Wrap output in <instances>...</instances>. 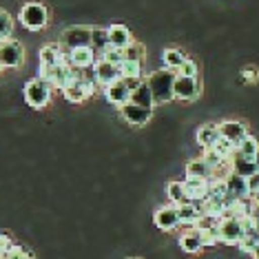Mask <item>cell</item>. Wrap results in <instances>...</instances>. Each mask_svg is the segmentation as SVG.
<instances>
[{
	"label": "cell",
	"instance_id": "6da1fadb",
	"mask_svg": "<svg viewBox=\"0 0 259 259\" xmlns=\"http://www.w3.org/2000/svg\"><path fill=\"white\" fill-rule=\"evenodd\" d=\"M175 71L170 69H157L146 75V84L151 89L153 102L155 104H166L173 100V82H175Z\"/></svg>",
	"mask_w": 259,
	"mask_h": 259
},
{
	"label": "cell",
	"instance_id": "7a4b0ae2",
	"mask_svg": "<svg viewBox=\"0 0 259 259\" xmlns=\"http://www.w3.org/2000/svg\"><path fill=\"white\" fill-rule=\"evenodd\" d=\"M18 18L22 22V27L29 29V31H40L49 22V11L40 3H27V5H22Z\"/></svg>",
	"mask_w": 259,
	"mask_h": 259
},
{
	"label": "cell",
	"instance_id": "3957f363",
	"mask_svg": "<svg viewBox=\"0 0 259 259\" xmlns=\"http://www.w3.org/2000/svg\"><path fill=\"white\" fill-rule=\"evenodd\" d=\"M25 100L29 107L33 109H45L51 102V84H47L45 80H29L25 84Z\"/></svg>",
	"mask_w": 259,
	"mask_h": 259
},
{
	"label": "cell",
	"instance_id": "277c9868",
	"mask_svg": "<svg viewBox=\"0 0 259 259\" xmlns=\"http://www.w3.org/2000/svg\"><path fill=\"white\" fill-rule=\"evenodd\" d=\"M25 60V49L18 40L3 38L0 40V64L3 69H18Z\"/></svg>",
	"mask_w": 259,
	"mask_h": 259
},
{
	"label": "cell",
	"instance_id": "5b68a950",
	"mask_svg": "<svg viewBox=\"0 0 259 259\" xmlns=\"http://www.w3.org/2000/svg\"><path fill=\"white\" fill-rule=\"evenodd\" d=\"M62 93H64V98H67L69 102H84V100H89L93 93H96V82L89 80V78L73 80V82H69V84L64 87Z\"/></svg>",
	"mask_w": 259,
	"mask_h": 259
},
{
	"label": "cell",
	"instance_id": "8992f818",
	"mask_svg": "<svg viewBox=\"0 0 259 259\" xmlns=\"http://www.w3.org/2000/svg\"><path fill=\"white\" fill-rule=\"evenodd\" d=\"M62 47L71 49H82V47H91V27H69L62 31L60 38Z\"/></svg>",
	"mask_w": 259,
	"mask_h": 259
},
{
	"label": "cell",
	"instance_id": "52a82bcc",
	"mask_svg": "<svg viewBox=\"0 0 259 259\" xmlns=\"http://www.w3.org/2000/svg\"><path fill=\"white\" fill-rule=\"evenodd\" d=\"M197 96H199V82H197V78L175 75V82H173V100L193 102Z\"/></svg>",
	"mask_w": 259,
	"mask_h": 259
},
{
	"label": "cell",
	"instance_id": "ba28073f",
	"mask_svg": "<svg viewBox=\"0 0 259 259\" xmlns=\"http://www.w3.org/2000/svg\"><path fill=\"white\" fill-rule=\"evenodd\" d=\"M120 115H122V120L128 122L131 126H144L146 122L151 120V115H153V109H146V107H140V104H133V102H126V104H122L120 109Z\"/></svg>",
	"mask_w": 259,
	"mask_h": 259
},
{
	"label": "cell",
	"instance_id": "9c48e42d",
	"mask_svg": "<svg viewBox=\"0 0 259 259\" xmlns=\"http://www.w3.org/2000/svg\"><path fill=\"white\" fill-rule=\"evenodd\" d=\"M224 164H228V173L241 175V178H246V180L259 170V157H257V160H248V157H241L239 153L231 155Z\"/></svg>",
	"mask_w": 259,
	"mask_h": 259
},
{
	"label": "cell",
	"instance_id": "30bf717a",
	"mask_svg": "<svg viewBox=\"0 0 259 259\" xmlns=\"http://www.w3.org/2000/svg\"><path fill=\"white\" fill-rule=\"evenodd\" d=\"M217 226H220V239L224 244H239V239L244 237L241 222L235 220V217H222L217 222Z\"/></svg>",
	"mask_w": 259,
	"mask_h": 259
},
{
	"label": "cell",
	"instance_id": "8fae6325",
	"mask_svg": "<svg viewBox=\"0 0 259 259\" xmlns=\"http://www.w3.org/2000/svg\"><path fill=\"white\" fill-rule=\"evenodd\" d=\"M217 128H220L222 138L228 140V142H233L235 146L248 135V126H246V122H241V120H224L217 124Z\"/></svg>",
	"mask_w": 259,
	"mask_h": 259
},
{
	"label": "cell",
	"instance_id": "7c38bea8",
	"mask_svg": "<svg viewBox=\"0 0 259 259\" xmlns=\"http://www.w3.org/2000/svg\"><path fill=\"white\" fill-rule=\"evenodd\" d=\"M153 222H155V226L160 228V231H164V233L175 231V228L180 226L178 206L166 204V206H162V208H157V210H155V215H153Z\"/></svg>",
	"mask_w": 259,
	"mask_h": 259
},
{
	"label": "cell",
	"instance_id": "4fadbf2b",
	"mask_svg": "<svg viewBox=\"0 0 259 259\" xmlns=\"http://www.w3.org/2000/svg\"><path fill=\"white\" fill-rule=\"evenodd\" d=\"M115 80H120V67L104 60H96V64H93V82H98L100 87H109Z\"/></svg>",
	"mask_w": 259,
	"mask_h": 259
},
{
	"label": "cell",
	"instance_id": "5bb4252c",
	"mask_svg": "<svg viewBox=\"0 0 259 259\" xmlns=\"http://www.w3.org/2000/svg\"><path fill=\"white\" fill-rule=\"evenodd\" d=\"M104 98H107L111 104H115V107L120 109L122 104H126L128 100H131V89H128L126 82L120 78V80L111 82L109 87H104Z\"/></svg>",
	"mask_w": 259,
	"mask_h": 259
},
{
	"label": "cell",
	"instance_id": "9a60e30c",
	"mask_svg": "<svg viewBox=\"0 0 259 259\" xmlns=\"http://www.w3.org/2000/svg\"><path fill=\"white\" fill-rule=\"evenodd\" d=\"M69 64V58L64 56L60 45H45L40 49V67H56V64Z\"/></svg>",
	"mask_w": 259,
	"mask_h": 259
},
{
	"label": "cell",
	"instance_id": "2e32d148",
	"mask_svg": "<svg viewBox=\"0 0 259 259\" xmlns=\"http://www.w3.org/2000/svg\"><path fill=\"white\" fill-rule=\"evenodd\" d=\"M69 64L75 69H89L96 64V51L91 47H82V49H71L67 54Z\"/></svg>",
	"mask_w": 259,
	"mask_h": 259
},
{
	"label": "cell",
	"instance_id": "e0dca14e",
	"mask_svg": "<svg viewBox=\"0 0 259 259\" xmlns=\"http://www.w3.org/2000/svg\"><path fill=\"white\" fill-rule=\"evenodd\" d=\"M184 191L188 195V202H202L208 197V180H197V178H186L184 180Z\"/></svg>",
	"mask_w": 259,
	"mask_h": 259
},
{
	"label": "cell",
	"instance_id": "ac0fdd59",
	"mask_svg": "<svg viewBox=\"0 0 259 259\" xmlns=\"http://www.w3.org/2000/svg\"><path fill=\"white\" fill-rule=\"evenodd\" d=\"M180 246L184 252H188V255H197V252L204 248L202 233H199L197 228H186V231L180 235Z\"/></svg>",
	"mask_w": 259,
	"mask_h": 259
},
{
	"label": "cell",
	"instance_id": "d6986e66",
	"mask_svg": "<svg viewBox=\"0 0 259 259\" xmlns=\"http://www.w3.org/2000/svg\"><path fill=\"white\" fill-rule=\"evenodd\" d=\"M178 217H180V224H184L186 228H195L197 222L202 220L204 215L195 202H186V204L178 206Z\"/></svg>",
	"mask_w": 259,
	"mask_h": 259
},
{
	"label": "cell",
	"instance_id": "ffe728a7",
	"mask_svg": "<svg viewBox=\"0 0 259 259\" xmlns=\"http://www.w3.org/2000/svg\"><path fill=\"white\" fill-rule=\"evenodd\" d=\"M224 182H226V188H228V193H231L233 197H237V199H250L248 182H246V178H241V175H235V173H228L226 178H224Z\"/></svg>",
	"mask_w": 259,
	"mask_h": 259
},
{
	"label": "cell",
	"instance_id": "44dd1931",
	"mask_svg": "<svg viewBox=\"0 0 259 259\" xmlns=\"http://www.w3.org/2000/svg\"><path fill=\"white\" fill-rule=\"evenodd\" d=\"M107 31H109V45H111V47H117V49H126V47L133 42L131 31H128V27H124V25H111Z\"/></svg>",
	"mask_w": 259,
	"mask_h": 259
},
{
	"label": "cell",
	"instance_id": "7402d4cb",
	"mask_svg": "<svg viewBox=\"0 0 259 259\" xmlns=\"http://www.w3.org/2000/svg\"><path fill=\"white\" fill-rule=\"evenodd\" d=\"M188 60L186 54L178 47H166V49L162 51V62H164V69H170V71L178 73L182 69V64Z\"/></svg>",
	"mask_w": 259,
	"mask_h": 259
},
{
	"label": "cell",
	"instance_id": "603a6c76",
	"mask_svg": "<svg viewBox=\"0 0 259 259\" xmlns=\"http://www.w3.org/2000/svg\"><path fill=\"white\" fill-rule=\"evenodd\" d=\"M220 138H222L220 128H217V124H210V122L202 124L197 128V133H195V140H197V144L202 146V149H210V146H215V142Z\"/></svg>",
	"mask_w": 259,
	"mask_h": 259
},
{
	"label": "cell",
	"instance_id": "cb8c5ba5",
	"mask_svg": "<svg viewBox=\"0 0 259 259\" xmlns=\"http://www.w3.org/2000/svg\"><path fill=\"white\" fill-rule=\"evenodd\" d=\"M128 102L133 104H140V107H146V109H153L155 107V102H153V96H151V89L149 84H146V80H142L138 87L131 91V100Z\"/></svg>",
	"mask_w": 259,
	"mask_h": 259
},
{
	"label": "cell",
	"instance_id": "d4e9b609",
	"mask_svg": "<svg viewBox=\"0 0 259 259\" xmlns=\"http://www.w3.org/2000/svg\"><path fill=\"white\" fill-rule=\"evenodd\" d=\"M186 178H197V180H210L213 178V170L204 164L202 157H195L186 164Z\"/></svg>",
	"mask_w": 259,
	"mask_h": 259
},
{
	"label": "cell",
	"instance_id": "484cf974",
	"mask_svg": "<svg viewBox=\"0 0 259 259\" xmlns=\"http://www.w3.org/2000/svg\"><path fill=\"white\" fill-rule=\"evenodd\" d=\"M237 153L241 157H248V160H257L259 157V140L255 138V135H246L244 140L237 144Z\"/></svg>",
	"mask_w": 259,
	"mask_h": 259
},
{
	"label": "cell",
	"instance_id": "4316f807",
	"mask_svg": "<svg viewBox=\"0 0 259 259\" xmlns=\"http://www.w3.org/2000/svg\"><path fill=\"white\" fill-rule=\"evenodd\" d=\"M166 197H168V202L173 206L186 204L188 195L184 191V182H168V184H166Z\"/></svg>",
	"mask_w": 259,
	"mask_h": 259
},
{
	"label": "cell",
	"instance_id": "83f0119b",
	"mask_svg": "<svg viewBox=\"0 0 259 259\" xmlns=\"http://www.w3.org/2000/svg\"><path fill=\"white\" fill-rule=\"evenodd\" d=\"M120 78L122 80H140L142 78V62L124 60L120 64Z\"/></svg>",
	"mask_w": 259,
	"mask_h": 259
},
{
	"label": "cell",
	"instance_id": "f1b7e54d",
	"mask_svg": "<svg viewBox=\"0 0 259 259\" xmlns=\"http://www.w3.org/2000/svg\"><path fill=\"white\" fill-rule=\"evenodd\" d=\"M107 47H109V31L100 27H91V49L102 54Z\"/></svg>",
	"mask_w": 259,
	"mask_h": 259
},
{
	"label": "cell",
	"instance_id": "f546056e",
	"mask_svg": "<svg viewBox=\"0 0 259 259\" xmlns=\"http://www.w3.org/2000/svg\"><path fill=\"white\" fill-rule=\"evenodd\" d=\"M100 60H104V62H111V64H115V67H120L122 62H124V49H117V47H107V49L100 54Z\"/></svg>",
	"mask_w": 259,
	"mask_h": 259
},
{
	"label": "cell",
	"instance_id": "4dcf8cb0",
	"mask_svg": "<svg viewBox=\"0 0 259 259\" xmlns=\"http://www.w3.org/2000/svg\"><path fill=\"white\" fill-rule=\"evenodd\" d=\"M202 160H204L206 166L213 170V173H215L217 168H222V166H224V157H222L215 149H204V153H202Z\"/></svg>",
	"mask_w": 259,
	"mask_h": 259
},
{
	"label": "cell",
	"instance_id": "1f68e13d",
	"mask_svg": "<svg viewBox=\"0 0 259 259\" xmlns=\"http://www.w3.org/2000/svg\"><path fill=\"white\" fill-rule=\"evenodd\" d=\"M146 49L142 42H131L124 49V60H133V62H144Z\"/></svg>",
	"mask_w": 259,
	"mask_h": 259
},
{
	"label": "cell",
	"instance_id": "d6a6232c",
	"mask_svg": "<svg viewBox=\"0 0 259 259\" xmlns=\"http://www.w3.org/2000/svg\"><path fill=\"white\" fill-rule=\"evenodd\" d=\"M210 149H215L217 153H220V155L224 157V162H226L231 155H235V153H237V146H235L233 142H228V140H224V138L217 140L215 146H210Z\"/></svg>",
	"mask_w": 259,
	"mask_h": 259
},
{
	"label": "cell",
	"instance_id": "836d02e7",
	"mask_svg": "<svg viewBox=\"0 0 259 259\" xmlns=\"http://www.w3.org/2000/svg\"><path fill=\"white\" fill-rule=\"evenodd\" d=\"M11 31H14V18L5 9H0V40L9 38Z\"/></svg>",
	"mask_w": 259,
	"mask_h": 259
},
{
	"label": "cell",
	"instance_id": "e575fe53",
	"mask_svg": "<svg viewBox=\"0 0 259 259\" xmlns=\"http://www.w3.org/2000/svg\"><path fill=\"white\" fill-rule=\"evenodd\" d=\"M178 75H186V78H197V64L188 58V60L182 64V69L178 71Z\"/></svg>",
	"mask_w": 259,
	"mask_h": 259
},
{
	"label": "cell",
	"instance_id": "d590c367",
	"mask_svg": "<svg viewBox=\"0 0 259 259\" xmlns=\"http://www.w3.org/2000/svg\"><path fill=\"white\" fill-rule=\"evenodd\" d=\"M241 80H244V82H259V69L246 67L244 71H241Z\"/></svg>",
	"mask_w": 259,
	"mask_h": 259
},
{
	"label": "cell",
	"instance_id": "8d00e7d4",
	"mask_svg": "<svg viewBox=\"0 0 259 259\" xmlns=\"http://www.w3.org/2000/svg\"><path fill=\"white\" fill-rule=\"evenodd\" d=\"M246 182H248V193H250V197H257V193H259V170H257L255 175H250V178L246 180Z\"/></svg>",
	"mask_w": 259,
	"mask_h": 259
},
{
	"label": "cell",
	"instance_id": "74e56055",
	"mask_svg": "<svg viewBox=\"0 0 259 259\" xmlns=\"http://www.w3.org/2000/svg\"><path fill=\"white\" fill-rule=\"evenodd\" d=\"M11 239L7 237V235H0V257H7V252L11 250Z\"/></svg>",
	"mask_w": 259,
	"mask_h": 259
},
{
	"label": "cell",
	"instance_id": "f35d334b",
	"mask_svg": "<svg viewBox=\"0 0 259 259\" xmlns=\"http://www.w3.org/2000/svg\"><path fill=\"white\" fill-rule=\"evenodd\" d=\"M248 237H252L259 244V215L255 213V228H252V233H248Z\"/></svg>",
	"mask_w": 259,
	"mask_h": 259
},
{
	"label": "cell",
	"instance_id": "ab89813d",
	"mask_svg": "<svg viewBox=\"0 0 259 259\" xmlns=\"http://www.w3.org/2000/svg\"><path fill=\"white\" fill-rule=\"evenodd\" d=\"M252 259H259V246H257L255 250H252Z\"/></svg>",
	"mask_w": 259,
	"mask_h": 259
},
{
	"label": "cell",
	"instance_id": "60d3db41",
	"mask_svg": "<svg viewBox=\"0 0 259 259\" xmlns=\"http://www.w3.org/2000/svg\"><path fill=\"white\" fill-rule=\"evenodd\" d=\"M255 213L259 215V199H255Z\"/></svg>",
	"mask_w": 259,
	"mask_h": 259
},
{
	"label": "cell",
	"instance_id": "b9f144b4",
	"mask_svg": "<svg viewBox=\"0 0 259 259\" xmlns=\"http://www.w3.org/2000/svg\"><path fill=\"white\" fill-rule=\"evenodd\" d=\"M0 71H3V64H0Z\"/></svg>",
	"mask_w": 259,
	"mask_h": 259
},
{
	"label": "cell",
	"instance_id": "7bdbcfd3",
	"mask_svg": "<svg viewBox=\"0 0 259 259\" xmlns=\"http://www.w3.org/2000/svg\"><path fill=\"white\" fill-rule=\"evenodd\" d=\"M131 259H135V257H131Z\"/></svg>",
	"mask_w": 259,
	"mask_h": 259
}]
</instances>
